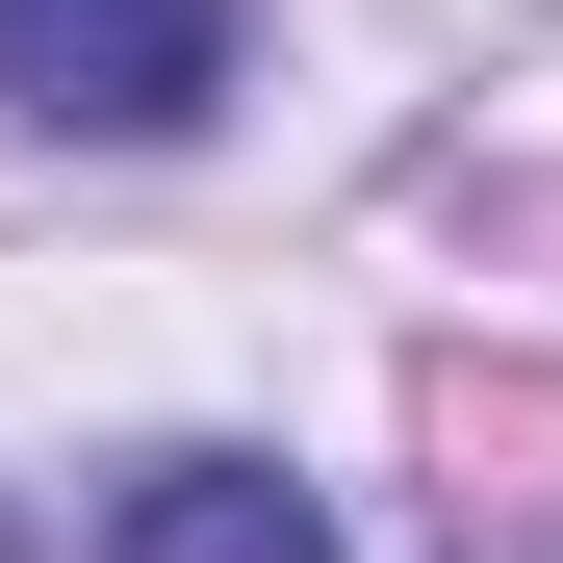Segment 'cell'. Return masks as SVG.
Wrapping results in <instances>:
<instances>
[{
	"instance_id": "obj_1",
	"label": "cell",
	"mask_w": 563,
	"mask_h": 563,
	"mask_svg": "<svg viewBox=\"0 0 563 563\" xmlns=\"http://www.w3.org/2000/svg\"><path fill=\"white\" fill-rule=\"evenodd\" d=\"M0 103L154 154V129H206V103H231V0H0Z\"/></svg>"
},
{
	"instance_id": "obj_2",
	"label": "cell",
	"mask_w": 563,
	"mask_h": 563,
	"mask_svg": "<svg viewBox=\"0 0 563 563\" xmlns=\"http://www.w3.org/2000/svg\"><path fill=\"white\" fill-rule=\"evenodd\" d=\"M103 563H333V512L282 487L256 435H179V461H129V487H103Z\"/></svg>"
},
{
	"instance_id": "obj_3",
	"label": "cell",
	"mask_w": 563,
	"mask_h": 563,
	"mask_svg": "<svg viewBox=\"0 0 563 563\" xmlns=\"http://www.w3.org/2000/svg\"><path fill=\"white\" fill-rule=\"evenodd\" d=\"M0 563H26V512H0Z\"/></svg>"
}]
</instances>
